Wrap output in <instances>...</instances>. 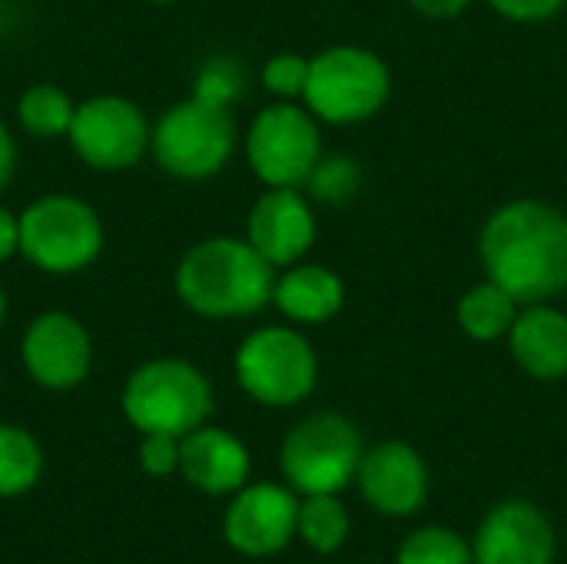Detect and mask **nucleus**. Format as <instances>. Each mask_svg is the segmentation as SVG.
<instances>
[{"instance_id": "1", "label": "nucleus", "mask_w": 567, "mask_h": 564, "mask_svg": "<svg viewBox=\"0 0 567 564\" xmlns=\"http://www.w3.org/2000/svg\"><path fill=\"white\" fill-rule=\"evenodd\" d=\"M488 279L518 302H545L567 289V216L538 199L502 206L482 229Z\"/></svg>"}, {"instance_id": "2", "label": "nucleus", "mask_w": 567, "mask_h": 564, "mask_svg": "<svg viewBox=\"0 0 567 564\" xmlns=\"http://www.w3.org/2000/svg\"><path fill=\"white\" fill-rule=\"evenodd\" d=\"M276 266H269L249 239L213 236L196 243L176 266V296L199 316L236 319L272 302Z\"/></svg>"}, {"instance_id": "3", "label": "nucleus", "mask_w": 567, "mask_h": 564, "mask_svg": "<svg viewBox=\"0 0 567 564\" xmlns=\"http://www.w3.org/2000/svg\"><path fill=\"white\" fill-rule=\"evenodd\" d=\"M123 416L143 435H189L213 412L209 379L183 359L143 362L123 386Z\"/></svg>"}, {"instance_id": "4", "label": "nucleus", "mask_w": 567, "mask_h": 564, "mask_svg": "<svg viewBox=\"0 0 567 564\" xmlns=\"http://www.w3.org/2000/svg\"><path fill=\"white\" fill-rule=\"evenodd\" d=\"M103 249L96 209L76 196H40L20 213V253L37 269L66 276L86 269Z\"/></svg>"}, {"instance_id": "5", "label": "nucleus", "mask_w": 567, "mask_h": 564, "mask_svg": "<svg viewBox=\"0 0 567 564\" xmlns=\"http://www.w3.org/2000/svg\"><path fill=\"white\" fill-rule=\"evenodd\" d=\"M150 146L156 163L179 180H206L226 166L236 146V123L229 106L199 96L173 103L153 126Z\"/></svg>"}, {"instance_id": "6", "label": "nucleus", "mask_w": 567, "mask_h": 564, "mask_svg": "<svg viewBox=\"0 0 567 564\" xmlns=\"http://www.w3.org/2000/svg\"><path fill=\"white\" fill-rule=\"evenodd\" d=\"M389 66L362 47H329L309 60L306 103L319 120L359 123L389 100Z\"/></svg>"}, {"instance_id": "7", "label": "nucleus", "mask_w": 567, "mask_h": 564, "mask_svg": "<svg viewBox=\"0 0 567 564\" xmlns=\"http://www.w3.org/2000/svg\"><path fill=\"white\" fill-rule=\"evenodd\" d=\"M279 462L296 492L336 495L359 475L362 439L346 416L319 412L286 435Z\"/></svg>"}, {"instance_id": "8", "label": "nucleus", "mask_w": 567, "mask_h": 564, "mask_svg": "<svg viewBox=\"0 0 567 564\" xmlns=\"http://www.w3.org/2000/svg\"><path fill=\"white\" fill-rule=\"evenodd\" d=\"M319 376V362L306 336L286 326H266L243 339L236 352L239 386L262 406L302 402Z\"/></svg>"}, {"instance_id": "9", "label": "nucleus", "mask_w": 567, "mask_h": 564, "mask_svg": "<svg viewBox=\"0 0 567 564\" xmlns=\"http://www.w3.org/2000/svg\"><path fill=\"white\" fill-rule=\"evenodd\" d=\"M246 156L252 173L266 186H302L322 160L316 120L292 103L266 106L246 136Z\"/></svg>"}, {"instance_id": "10", "label": "nucleus", "mask_w": 567, "mask_h": 564, "mask_svg": "<svg viewBox=\"0 0 567 564\" xmlns=\"http://www.w3.org/2000/svg\"><path fill=\"white\" fill-rule=\"evenodd\" d=\"M150 123L126 96H90L76 103L70 123V146L76 156L103 173L130 170L150 146Z\"/></svg>"}, {"instance_id": "11", "label": "nucleus", "mask_w": 567, "mask_h": 564, "mask_svg": "<svg viewBox=\"0 0 567 564\" xmlns=\"http://www.w3.org/2000/svg\"><path fill=\"white\" fill-rule=\"evenodd\" d=\"M20 356L37 386L63 392L86 379L93 362V342L76 316L50 309L27 326Z\"/></svg>"}, {"instance_id": "12", "label": "nucleus", "mask_w": 567, "mask_h": 564, "mask_svg": "<svg viewBox=\"0 0 567 564\" xmlns=\"http://www.w3.org/2000/svg\"><path fill=\"white\" fill-rule=\"evenodd\" d=\"M299 529V502L289 489L259 482L243 485L226 509L223 535L229 548L249 558H266L282 552Z\"/></svg>"}, {"instance_id": "13", "label": "nucleus", "mask_w": 567, "mask_h": 564, "mask_svg": "<svg viewBox=\"0 0 567 564\" xmlns=\"http://www.w3.org/2000/svg\"><path fill=\"white\" fill-rule=\"evenodd\" d=\"M246 233L252 249L269 266H292L316 243V216L302 193L292 186H272L256 199Z\"/></svg>"}, {"instance_id": "14", "label": "nucleus", "mask_w": 567, "mask_h": 564, "mask_svg": "<svg viewBox=\"0 0 567 564\" xmlns=\"http://www.w3.org/2000/svg\"><path fill=\"white\" fill-rule=\"evenodd\" d=\"M478 564H551L555 532L548 519L528 502H505L492 509L475 539Z\"/></svg>"}, {"instance_id": "15", "label": "nucleus", "mask_w": 567, "mask_h": 564, "mask_svg": "<svg viewBox=\"0 0 567 564\" xmlns=\"http://www.w3.org/2000/svg\"><path fill=\"white\" fill-rule=\"evenodd\" d=\"M359 489L372 509L385 515H412L429 495V469L405 442H385L362 455Z\"/></svg>"}, {"instance_id": "16", "label": "nucleus", "mask_w": 567, "mask_h": 564, "mask_svg": "<svg viewBox=\"0 0 567 564\" xmlns=\"http://www.w3.org/2000/svg\"><path fill=\"white\" fill-rule=\"evenodd\" d=\"M179 475L206 495H229L246 485L249 452L246 445L213 425H199L179 439Z\"/></svg>"}, {"instance_id": "17", "label": "nucleus", "mask_w": 567, "mask_h": 564, "mask_svg": "<svg viewBox=\"0 0 567 564\" xmlns=\"http://www.w3.org/2000/svg\"><path fill=\"white\" fill-rule=\"evenodd\" d=\"M512 356L518 359V366L535 376V379H561L567 376V316L532 302V309H525L522 316H515L512 329Z\"/></svg>"}, {"instance_id": "18", "label": "nucleus", "mask_w": 567, "mask_h": 564, "mask_svg": "<svg viewBox=\"0 0 567 564\" xmlns=\"http://www.w3.org/2000/svg\"><path fill=\"white\" fill-rule=\"evenodd\" d=\"M272 302L296 322H329L342 302H346V286L342 279L326 269V266H296L289 269L276 289H272Z\"/></svg>"}, {"instance_id": "19", "label": "nucleus", "mask_w": 567, "mask_h": 564, "mask_svg": "<svg viewBox=\"0 0 567 564\" xmlns=\"http://www.w3.org/2000/svg\"><path fill=\"white\" fill-rule=\"evenodd\" d=\"M515 306H518V299L508 289H502L498 283L488 279V283H482L472 293L462 296V302H458V322H462V329L472 339L488 342V339H498V336H505L512 329Z\"/></svg>"}, {"instance_id": "20", "label": "nucleus", "mask_w": 567, "mask_h": 564, "mask_svg": "<svg viewBox=\"0 0 567 564\" xmlns=\"http://www.w3.org/2000/svg\"><path fill=\"white\" fill-rule=\"evenodd\" d=\"M43 472V452L27 429L0 425V499L27 495Z\"/></svg>"}, {"instance_id": "21", "label": "nucleus", "mask_w": 567, "mask_h": 564, "mask_svg": "<svg viewBox=\"0 0 567 564\" xmlns=\"http://www.w3.org/2000/svg\"><path fill=\"white\" fill-rule=\"evenodd\" d=\"M73 113H76L73 100L60 86H53V83H33L17 100V120L37 140L66 136L70 123H73Z\"/></svg>"}, {"instance_id": "22", "label": "nucleus", "mask_w": 567, "mask_h": 564, "mask_svg": "<svg viewBox=\"0 0 567 564\" xmlns=\"http://www.w3.org/2000/svg\"><path fill=\"white\" fill-rule=\"evenodd\" d=\"M296 532L302 535V542L312 552L332 555L349 539V515L336 495H306V502H299V529Z\"/></svg>"}, {"instance_id": "23", "label": "nucleus", "mask_w": 567, "mask_h": 564, "mask_svg": "<svg viewBox=\"0 0 567 564\" xmlns=\"http://www.w3.org/2000/svg\"><path fill=\"white\" fill-rule=\"evenodd\" d=\"M472 552L468 545L449 532V529H419L412 532L402 548H399V564H468Z\"/></svg>"}, {"instance_id": "24", "label": "nucleus", "mask_w": 567, "mask_h": 564, "mask_svg": "<svg viewBox=\"0 0 567 564\" xmlns=\"http://www.w3.org/2000/svg\"><path fill=\"white\" fill-rule=\"evenodd\" d=\"M243 83H246L243 66L233 57L219 53V57H209L199 66L193 96H199L206 103H216V106H233V100H239V93H243Z\"/></svg>"}, {"instance_id": "25", "label": "nucleus", "mask_w": 567, "mask_h": 564, "mask_svg": "<svg viewBox=\"0 0 567 564\" xmlns=\"http://www.w3.org/2000/svg\"><path fill=\"white\" fill-rule=\"evenodd\" d=\"M359 166L349 156H322L309 173V189L322 203H346L359 189Z\"/></svg>"}, {"instance_id": "26", "label": "nucleus", "mask_w": 567, "mask_h": 564, "mask_svg": "<svg viewBox=\"0 0 567 564\" xmlns=\"http://www.w3.org/2000/svg\"><path fill=\"white\" fill-rule=\"evenodd\" d=\"M306 80H309V60H302L299 53H276L262 66V83L276 96H299L306 90Z\"/></svg>"}, {"instance_id": "27", "label": "nucleus", "mask_w": 567, "mask_h": 564, "mask_svg": "<svg viewBox=\"0 0 567 564\" xmlns=\"http://www.w3.org/2000/svg\"><path fill=\"white\" fill-rule=\"evenodd\" d=\"M140 469L153 479H166L179 472V439L176 435H143L140 445Z\"/></svg>"}, {"instance_id": "28", "label": "nucleus", "mask_w": 567, "mask_h": 564, "mask_svg": "<svg viewBox=\"0 0 567 564\" xmlns=\"http://www.w3.org/2000/svg\"><path fill=\"white\" fill-rule=\"evenodd\" d=\"M492 7L512 20H545L565 7V0H492Z\"/></svg>"}, {"instance_id": "29", "label": "nucleus", "mask_w": 567, "mask_h": 564, "mask_svg": "<svg viewBox=\"0 0 567 564\" xmlns=\"http://www.w3.org/2000/svg\"><path fill=\"white\" fill-rule=\"evenodd\" d=\"M20 253V216L0 206V263Z\"/></svg>"}, {"instance_id": "30", "label": "nucleus", "mask_w": 567, "mask_h": 564, "mask_svg": "<svg viewBox=\"0 0 567 564\" xmlns=\"http://www.w3.org/2000/svg\"><path fill=\"white\" fill-rule=\"evenodd\" d=\"M13 166H17V143L10 130L0 123V189H7V183L13 180Z\"/></svg>"}, {"instance_id": "31", "label": "nucleus", "mask_w": 567, "mask_h": 564, "mask_svg": "<svg viewBox=\"0 0 567 564\" xmlns=\"http://www.w3.org/2000/svg\"><path fill=\"white\" fill-rule=\"evenodd\" d=\"M472 0H412L415 10L429 13V17H455L468 7Z\"/></svg>"}, {"instance_id": "32", "label": "nucleus", "mask_w": 567, "mask_h": 564, "mask_svg": "<svg viewBox=\"0 0 567 564\" xmlns=\"http://www.w3.org/2000/svg\"><path fill=\"white\" fill-rule=\"evenodd\" d=\"M3 312H7V296H3V289H0V322H3Z\"/></svg>"}, {"instance_id": "33", "label": "nucleus", "mask_w": 567, "mask_h": 564, "mask_svg": "<svg viewBox=\"0 0 567 564\" xmlns=\"http://www.w3.org/2000/svg\"><path fill=\"white\" fill-rule=\"evenodd\" d=\"M150 3H173V0H150Z\"/></svg>"}]
</instances>
